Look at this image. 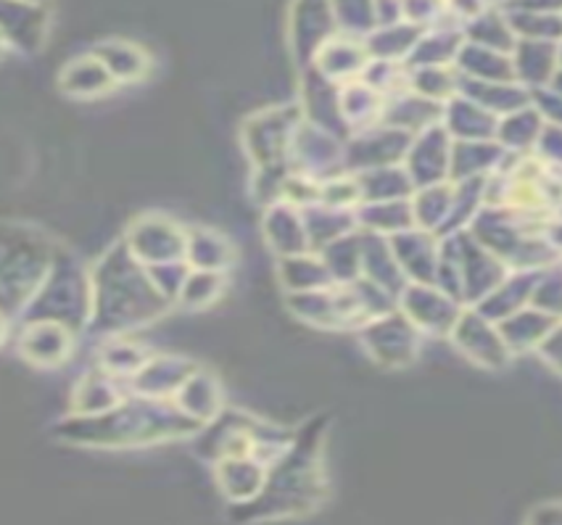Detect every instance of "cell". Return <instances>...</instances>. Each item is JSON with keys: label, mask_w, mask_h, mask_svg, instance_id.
I'll use <instances>...</instances> for the list:
<instances>
[{"label": "cell", "mask_w": 562, "mask_h": 525, "mask_svg": "<svg viewBox=\"0 0 562 525\" xmlns=\"http://www.w3.org/2000/svg\"><path fill=\"white\" fill-rule=\"evenodd\" d=\"M454 340L465 349L475 362L488 365V367H502L507 365L509 346L502 338L499 325L483 314H468L465 320H457L454 323Z\"/></svg>", "instance_id": "cell-1"}, {"label": "cell", "mask_w": 562, "mask_h": 525, "mask_svg": "<svg viewBox=\"0 0 562 525\" xmlns=\"http://www.w3.org/2000/svg\"><path fill=\"white\" fill-rule=\"evenodd\" d=\"M509 58H513L515 82L522 85V88H528L531 93L539 88H547L560 69L558 43L518 41Z\"/></svg>", "instance_id": "cell-2"}, {"label": "cell", "mask_w": 562, "mask_h": 525, "mask_svg": "<svg viewBox=\"0 0 562 525\" xmlns=\"http://www.w3.org/2000/svg\"><path fill=\"white\" fill-rule=\"evenodd\" d=\"M462 43H465L462 27L447 19V22L420 32L409 54V64L412 67H454Z\"/></svg>", "instance_id": "cell-3"}, {"label": "cell", "mask_w": 562, "mask_h": 525, "mask_svg": "<svg viewBox=\"0 0 562 525\" xmlns=\"http://www.w3.org/2000/svg\"><path fill=\"white\" fill-rule=\"evenodd\" d=\"M454 69L460 71V77H470V80H483V82H515L513 71V58L502 51L483 48L475 43H462L460 54H457Z\"/></svg>", "instance_id": "cell-4"}, {"label": "cell", "mask_w": 562, "mask_h": 525, "mask_svg": "<svg viewBox=\"0 0 562 525\" xmlns=\"http://www.w3.org/2000/svg\"><path fill=\"white\" fill-rule=\"evenodd\" d=\"M560 320L549 317L547 312L541 310H518L515 314H509L507 320H502L499 325V333L502 338H505V344L509 346V351L513 349H539V344L549 336V331H552L554 325H558Z\"/></svg>", "instance_id": "cell-5"}, {"label": "cell", "mask_w": 562, "mask_h": 525, "mask_svg": "<svg viewBox=\"0 0 562 525\" xmlns=\"http://www.w3.org/2000/svg\"><path fill=\"white\" fill-rule=\"evenodd\" d=\"M462 35H465L468 43L502 51V54H513L515 43H518L513 27H509L507 14L499 5H488L483 14L470 19L468 24H462Z\"/></svg>", "instance_id": "cell-6"}, {"label": "cell", "mask_w": 562, "mask_h": 525, "mask_svg": "<svg viewBox=\"0 0 562 525\" xmlns=\"http://www.w3.org/2000/svg\"><path fill=\"white\" fill-rule=\"evenodd\" d=\"M496 135L499 141L505 143L507 150H520V148H531L539 141L541 127H544V116L539 114V109L533 107H522L513 114L499 116V124H496Z\"/></svg>", "instance_id": "cell-7"}, {"label": "cell", "mask_w": 562, "mask_h": 525, "mask_svg": "<svg viewBox=\"0 0 562 525\" xmlns=\"http://www.w3.org/2000/svg\"><path fill=\"white\" fill-rule=\"evenodd\" d=\"M423 27L412 22H394L381 24L375 35H370V54L381 56V62H398V58H409L412 48H415L417 37H420Z\"/></svg>", "instance_id": "cell-8"}, {"label": "cell", "mask_w": 562, "mask_h": 525, "mask_svg": "<svg viewBox=\"0 0 562 525\" xmlns=\"http://www.w3.org/2000/svg\"><path fill=\"white\" fill-rule=\"evenodd\" d=\"M507 19L518 41H562V14H507Z\"/></svg>", "instance_id": "cell-9"}, {"label": "cell", "mask_w": 562, "mask_h": 525, "mask_svg": "<svg viewBox=\"0 0 562 525\" xmlns=\"http://www.w3.org/2000/svg\"><path fill=\"white\" fill-rule=\"evenodd\" d=\"M531 304L536 310L547 312L549 317L562 320V267H541L531 293Z\"/></svg>", "instance_id": "cell-10"}, {"label": "cell", "mask_w": 562, "mask_h": 525, "mask_svg": "<svg viewBox=\"0 0 562 525\" xmlns=\"http://www.w3.org/2000/svg\"><path fill=\"white\" fill-rule=\"evenodd\" d=\"M505 14H562V0H499Z\"/></svg>", "instance_id": "cell-11"}, {"label": "cell", "mask_w": 562, "mask_h": 525, "mask_svg": "<svg viewBox=\"0 0 562 525\" xmlns=\"http://www.w3.org/2000/svg\"><path fill=\"white\" fill-rule=\"evenodd\" d=\"M536 148H539V154L544 156V159L562 164V127L560 124L544 122L539 141H536Z\"/></svg>", "instance_id": "cell-12"}, {"label": "cell", "mask_w": 562, "mask_h": 525, "mask_svg": "<svg viewBox=\"0 0 562 525\" xmlns=\"http://www.w3.org/2000/svg\"><path fill=\"white\" fill-rule=\"evenodd\" d=\"M443 5H447V14L462 27V24H468L470 19L483 14L492 3H488V0H443Z\"/></svg>", "instance_id": "cell-13"}, {"label": "cell", "mask_w": 562, "mask_h": 525, "mask_svg": "<svg viewBox=\"0 0 562 525\" xmlns=\"http://www.w3.org/2000/svg\"><path fill=\"white\" fill-rule=\"evenodd\" d=\"M539 354L562 376V325L558 323L539 344Z\"/></svg>", "instance_id": "cell-14"}, {"label": "cell", "mask_w": 562, "mask_h": 525, "mask_svg": "<svg viewBox=\"0 0 562 525\" xmlns=\"http://www.w3.org/2000/svg\"><path fill=\"white\" fill-rule=\"evenodd\" d=\"M547 88H552L554 93H560V96H562V69H558V75L552 77V82H549Z\"/></svg>", "instance_id": "cell-15"}, {"label": "cell", "mask_w": 562, "mask_h": 525, "mask_svg": "<svg viewBox=\"0 0 562 525\" xmlns=\"http://www.w3.org/2000/svg\"><path fill=\"white\" fill-rule=\"evenodd\" d=\"M558 64H560V69H562V41L558 43Z\"/></svg>", "instance_id": "cell-16"}]
</instances>
